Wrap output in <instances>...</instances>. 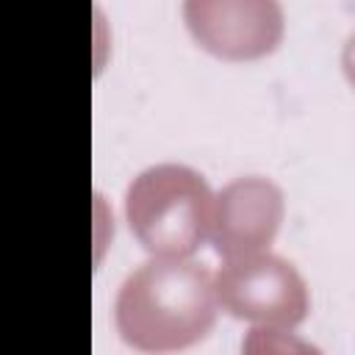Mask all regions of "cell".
Masks as SVG:
<instances>
[{
    "label": "cell",
    "mask_w": 355,
    "mask_h": 355,
    "mask_svg": "<svg viewBox=\"0 0 355 355\" xmlns=\"http://www.w3.org/2000/svg\"><path fill=\"white\" fill-rule=\"evenodd\" d=\"M216 283L205 263L150 258L116 291V330L133 349L178 352L205 338L216 322Z\"/></svg>",
    "instance_id": "obj_1"
},
{
    "label": "cell",
    "mask_w": 355,
    "mask_h": 355,
    "mask_svg": "<svg viewBox=\"0 0 355 355\" xmlns=\"http://www.w3.org/2000/svg\"><path fill=\"white\" fill-rule=\"evenodd\" d=\"M214 191L186 164L141 169L125 191V216L133 236L155 258H186L211 233Z\"/></svg>",
    "instance_id": "obj_2"
},
{
    "label": "cell",
    "mask_w": 355,
    "mask_h": 355,
    "mask_svg": "<svg viewBox=\"0 0 355 355\" xmlns=\"http://www.w3.org/2000/svg\"><path fill=\"white\" fill-rule=\"evenodd\" d=\"M214 283L219 305L239 319L272 327H294L308 316L305 277L283 255L258 252L225 261Z\"/></svg>",
    "instance_id": "obj_3"
},
{
    "label": "cell",
    "mask_w": 355,
    "mask_h": 355,
    "mask_svg": "<svg viewBox=\"0 0 355 355\" xmlns=\"http://www.w3.org/2000/svg\"><path fill=\"white\" fill-rule=\"evenodd\" d=\"M183 19L191 36L222 58H258L283 36L277 0H186Z\"/></svg>",
    "instance_id": "obj_4"
},
{
    "label": "cell",
    "mask_w": 355,
    "mask_h": 355,
    "mask_svg": "<svg viewBox=\"0 0 355 355\" xmlns=\"http://www.w3.org/2000/svg\"><path fill=\"white\" fill-rule=\"evenodd\" d=\"M286 214L283 191L275 180L244 175L222 186L214 200L211 241L227 261L266 252Z\"/></svg>",
    "instance_id": "obj_5"
},
{
    "label": "cell",
    "mask_w": 355,
    "mask_h": 355,
    "mask_svg": "<svg viewBox=\"0 0 355 355\" xmlns=\"http://www.w3.org/2000/svg\"><path fill=\"white\" fill-rule=\"evenodd\" d=\"M241 355H324L313 341L300 338L283 327L255 324L241 338Z\"/></svg>",
    "instance_id": "obj_6"
},
{
    "label": "cell",
    "mask_w": 355,
    "mask_h": 355,
    "mask_svg": "<svg viewBox=\"0 0 355 355\" xmlns=\"http://www.w3.org/2000/svg\"><path fill=\"white\" fill-rule=\"evenodd\" d=\"M341 67H344L349 83L355 86V31H352V33L347 36V42H344V50H341Z\"/></svg>",
    "instance_id": "obj_7"
}]
</instances>
